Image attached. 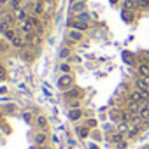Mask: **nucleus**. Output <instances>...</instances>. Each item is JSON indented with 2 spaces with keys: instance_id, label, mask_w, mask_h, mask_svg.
<instances>
[{
  "instance_id": "nucleus-17",
  "label": "nucleus",
  "mask_w": 149,
  "mask_h": 149,
  "mask_svg": "<svg viewBox=\"0 0 149 149\" xmlns=\"http://www.w3.org/2000/svg\"><path fill=\"white\" fill-rule=\"evenodd\" d=\"M32 14H35V16H42L44 14V2H42V0H37V2H35Z\"/></svg>"
},
{
  "instance_id": "nucleus-10",
  "label": "nucleus",
  "mask_w": 149,
  "mask_h": 149,
  "mask_svg": "<svg viewBox=\"0 0 149 149\" xmlns=\"http://www.w3.org/2000/svg\"><path fill=\"white\" fill-rule=\"evenodd\" d=\"M130 128H132V123H130V121H119V123L116 125V132H119V133H123V135H126V133L130 132Z\"/></svg>"
},
{
  "instance_id": "nucleus-23",
  "label": "nucleus",
  "mask_w": 149,
  "mask_h": 149,
  "mask_svg": "<svg viewBox=\"0 0 149 149\" xmlns=\"http://www.w3.org/2000/svg\"><path fill=\"white\" fill-rule=\"evenodd\" d=\"M137 6H139V0H125V9H128V11H132Z\"/></svg>"
},
{
  "instance_id": "nucleus-14",
  "label": "nucleus",
  "mask_w": 149,
  "mask_h": 149,
  "mask_svg": "<svg viewBox=\"0 0 149 149\" xmlns=\"http://www.w3.org/2000/svg\"><path fill=\"white\" fill-rule=\"evenodd\" d=\"M74 19H76V21H81V23H88V25H90L91 16H90V13H88V11H84V13L76 14V16H74Z\"/></svg>"
},
{
  "instance_id": "nucleus-7",
  "label": "nucleus",
  "mask_w": 149,
  "mask_h": 149,
  "mask_svg": "<svg viewBox=\"0 0 149 149\" xmlns=\"http://www.w3.org/2000/svg\"><path fill=\"white\" fill-rule=\"evenodd\" d=\"M33 142H35L39 147L46 146V142H47V133H46V132H37V133L33 135Z\"/></svg>"
},
{
  "instance_id": "nucleus-5",
  "label": "nucleus",
  "mask_w": 149,
  "mask_h": 149,
  "mask_svg": "<svg viewBox=\"0 0 149 149\" xmlns=\"http://www.w3.org/2000/svg\"><path fill=\"white\" fill-rule=\"evenodd\" d=\"M84 11H86V0H79V2L70 4V13H74V14H79Z\"/></svg>"
},
{
  "instance_id": "nucleus-27",
  "label": "nucleus",
  "mask_w": 149,
  "mask_h": 149,
  "mask_svg": "<svg viewBox=\"0 0 149 149\" xmlns=\"http://www.w3.org/2000/svg\"><path fill=\"white\" fill-rule=\"evenodd\" d=\"M4 18H6V21H7V23H9L11 26H13V25H14V21H16L14 14H9V13H7V14H4Z\"/></svg>"
},
{
  "instance_id": "nucleus-22",
  "label": "nucleus",
  "mask_w": 149,
  "mask_h": 149,
  "mask_svg": "<svg viewBox=\"0 0 149 149\" xmlns=\"http://www.w3.org/2000/svg\"><path fill=\"white\" fill-rule=\"evenodd\" d=\"M121 140H125V135H123V133L116 132V133H112V135H111V142H112V144H119Z\"/></svg>"
},
{
  "instance_id": "nucleus-26",
  "label": "nucleus",
  "mask_w": 149,
  "mask_h": 149,
  "mask_svg": "<svg viewBox=\"0 0 149 149\" xmlns=\"http://www.w3.org/2000/svg\"><path fill=\"white\" fill-rule=\"evenodd\" d=\"M68 109H81V100H70Z\"/></svg>"
},
{
  "instance_id": "nucleus-31",
  "label": "nucleus",
  "mask_w": 149,
  "mask_h": 149,
  "mask_svg": "<svg viewBox=\"0 0 149 149\" xmlns=\"http://www.w3.org/2000/svg\"><path fill=\"white\" fill-rule=\"evenodd\" d=\"M6 76H7L6 67H4V65H0V79H6Z\"/></svg>"
},
{
  "instance_id": "nucleus-40",
  "label": "nucleus",
  "mask_w": 149,
  "mask_h": 149,
  "mask_svg": "<svg viewBox=\"0 0 149 149\" xmlns=\"http://www.w3.org/2000/svg\"><path fill=\"white\" fill-rule=\"evenodd\" d=\"M116 2H118V0H111V4H112V6H114V4H116Z\"/></svg>"
},
{
  "instance_id": "nucleus-6",
  "label": "nucleus",
  "mask_w": 149,
  "mask_h": 149,
  "mask_svg": "<svg viewBox=\"0 0 149 149\" xmlns=\"http://www.w3.org/2000/svg\"><path fill=\"white\" fill-rule=\"evenodd\" d=\"M83 116H84V111L83 109H68V119L74 121V123L79 121Z\"/></svg>"
},
{
  "instance_id": "nucleus-1",
  "label": "nucleus",
  "mask_w": 149,
  "mask_h": 149,
  "mask_svg": "<svg viewBox=\"0 0 149 149\" xmlns=\"http://www.w3.org/2000/svg\"><path fill=\"white\" fill-rule=\"evenodd\" d=\"M56 84H58V88L61 91H67V90H70L74 86V76H72V74H61V76L58 77Z\"/></svg>"
},
{
  "instance_id": "nucleus-35",
  "label": "nucleus",
  "mask_w": 149,
  "mask_h": 149,
  "mask_svg": "<svg viewBox=\"0 0 149 149\" xmlns=\"http://www.w3.org/2000/svg\"><path fill=\"white\" fill-rule=\"evenodd\" d=\"M93 137H95V140H100V137H102V135H100L98 132H93Z\"/></svg>"
},
{
  "instance_id": "nucleus-33",
  "label": "nucleus",
  "mask_w": 149,
  "mask_h": 149,
  "mask_svg": "<svg viewBox=\"0 0 149 149\" xmlns=\"http://www.w3.org/2000/svg\"><path fill=\"white\" fill-rule=\"evenodd\" d=\"M147 6H149V0H139V7L147 9Z\"/></svg>"
},
{
  "instance_id": "nucleus-29",
  "label": "nucleus",
  "mask_w": 149,
  "mask_h": 149,
  "mask_svg": "<svg viewBox=\"0 0 149 149\" xmlns=\"http://www.w3.org/2000/svg\"><path fill=\"white\" fill-rule=\"evenodd\" d=\"M23 119H25V121L30 125V123L33 121V119H32V112H28V111H26V112H23Z\"/></svg>"
},
{
  "instance_id": "nucleus-18",
  "label": "nucleus",
  "mask_w": 149,
  "mask_h": 149,
  "mask_svg": "<svg viewBox=\"0 0 149 149\" xmlns=\"http://www.w3.org/2000/svg\"><path fill=\"white\" fill-rule=\"evenodd\" d=\"M9 28H13L7 21H6V18L2 16V18H0V33H2V35H6L7 32H9Z\"/></svg>"
},
{
  "instance_id": "nucleus-30",
  "label": "nucleus",
  "mask_w": 149,
  "mask_h": 149,
  "mask_svg": "<svg viewBox=\"0 0 149 149\" xmlns=\"http://www.w3.org/2000/svg\"><path fill=\"white\" fill-rule=\"evenodd\" d=\"M128 147V140H121L119 144H116V149H126Z\"/></svg>"
},
{
  "instance_id": "nucleus-38",
  "label": "nucleus",
  "mask_w": 149,
  "mask_h": 149,
  "mask_svg": "<svg viewBox=\"0 0 149 149\" xmlns=\"http://www.w3.org/2000/svg\"><path fill=\"white\" fill-rule=\"evenodd\" d=\"M7 91V88H0V95H2V93H6Z\"/></svg>"
},
{
  "instance_id": "nucleus-21",
  "label": "nucleus",
  "mask_w": 149,
  "mask_h": 149,
  "mask_svg": "<svg viewBox=\"0 0 149 149\" xmlns=\"http://www.w3.org/2000/svg\"><path fill=\"white\" fill-rule=\"evenodd\" d=\"M58 56H60V60H68V58L72 56V51H70L68 47H61L60 53H58Z\"/></svg>"
},
{
  "instance_id": "nucleus-34",
  "label": "nucleus",
  "mask_w": 149,
  "mask_h": 149,
  "mask_svg": "<svg viewBox=\"0 0 149 149\" xmlns=\"http://www.w3.org/2000/svg\"><path fill=\"white\" fill-rule=\"evenodd\" d=\"M14 109H16V105H13V104H11V105H7V107H6V112H13Z\"/></svg>"
},
{
  "instance_id": "nucleus-4",
  "label": "nucleus",
  "mask_w": 149,
  "mask_h": 149,
  "mask_svg": "<svg viewBox=\"0 0 149 149\" xmlns=\"http://www.w3.org/2000/svg\"><path fill=\"white\" fill-rule=\"evenodd\" d=\"M128 102L146 104V102H144V95H142V91H139V90H132V91H130V95H128Z\"/></svg>"
},
{
  "instance_id": "nucleus-36",
  "label": "nucleus",
  "mask_w": 149,
  "mask_h": 149,
  "mask_svg": "<svg viewBox=\"0 0 149 149\" xmlns=\"http://www.w3.org/2000/svg\"><path fill=\"white\" fill-rule=\"evenodd\" d=\"M6 4H9V0H0V6H6Z\"/></svg>"
},
{
  "instance_id": "nucleus-15",
  "label": "nucleus",
  "mask_w": 149,
  "mask_h": 149,
  "mask_svg": "<svg viewBox=\"0 0 149 149\" xmlns=\"http://www.w3.org/2000/svg\"><path fill=\"white\" fill-rule=\"evenodd\" d=\"M11 46H13L14 49H21V47H25V39H23L21 35H16V37L11 40Z\"/></svg>"
},
{
  "instance_id": "nucleus-32",
  "label": "nucleus",
  "mask_w": 149,
  "mask_h": 149,
  "mask_svg": "<svg viewBox=\"0 0 149 149\" xmlns=\"http://www.w3.org/2000/svg\"><path fill=\"white\" fill-rule=\"evenodd\" d=\"M33 6H35V2H25V9L26 11H33Z\"/></svg>"
},
{
  "instance_id": "nucleus-19",
  "label": "nucleus",
  "mask_w": 149,
  "mask_h": 149,
  "mask_svg": "<svg viewBox=\"0 0 149 149\" xmlns=\"http://www.w3.org/2000/svg\"><path fill=\"white\" fill-rule=\"evenodd\" d=\"M9 9L11 11H18V9H21L23 7V0H9Z\"/></svg>"
},
{
  "instance_id": "nucleus-24",
  "label": "nucleus",
  "mask_w": 149,
  "mask_h": 149,
  "mask_svg": "<svg viewBox=\"0 0 149 149\" xmlns=\"http://www.w3.org/2000/svg\"><path fill=\"white\" fill-rule=\"evenodd\" d=\"M60 70H61L63 74H72V67H70L67 61H61V63H60Z\"/></svg>"
},
{
  "instance_id": "nucleus-13",
  "label": "nucleus",
  "mask_w": 149,
  "mask_h": 149,
  "mask_svg": "<svg viewBox=\"0 0 149 149\" xmlns=\"http://www.w3.org/2000/svg\"><path fill=\"white\" fill-rule=\"evenodd\" d=\"M139 116H140L142 121H147V123H149V104H142V105H140Z\"/></svg>"
},
{
  "instance_id": "nucleus-25",
  "label": "nucleus",
  "mask_w": 149,
  "mask_h": 149,
  "mask_svg": "<svg viewBox=\"0 0 149 149\" xmlns=\"http://www.w3.org/2000/svg\"><path fill=\"white\" fill-rule=\"evenodd\" d=\"M121 14H123V19H125V21H128V23L133 21V14H132V11H126V9H125Z\"/></svg>"
},
{
  "instance_id": "nucleus-12",
  "label": "nucleus",
  "mask_w": 149,
  "mask_h": 149,
  "mask_svg": "<svg viewBox=\"0 0 149 149\" xmlns=\"http://www.w3.org/2000/svg\"><path fill=\"white\" fill-rule=\"evenodd\" d=\"M68 39H70L72 42H81V40H83V32L70 28V32H68Z\"/></svg>"
},
{
  "instance_id": "nucleus-3",
  "label": "nucleus",
  "mask_w": 149,
  "mask_h": 149,
  "mask_svg": "<svg viewBox=\"0 0 149 149\" xmlns=\"http://www.w3.org/2000/svg\"><path fill=\"white\" fill-rule=\"evenodd\" d=\"M35 30H37V26H35L30 19L19 23V32H21V33H35Z\"/></svg>"
},
{
  "instance_id": "nucleus-11",
  "label": "nucleus",
  "mask_w": 149,
  "mask_h": 149,
  "mask_svg": "<svg viewBox=\"0 0 149 149\" xmlns=\"http://www.w3.org/2000/svg\"><path fill=\"white\" fill-rule=\"evenodd\" d=\"M76 133H77L79 139H88V137L91 135V130L84 125V126H77V128H76Z\"/></svg>"
},
{
  "instance_id": "nucleus-41",
  "label": "nucleus",
  "mask_w": 149,
  "mask_h": 149,
  "mask_svg": "<svg viewBox=\"0 0 149 149\" xmlns=\"http://www.w3.org/2000/svg\"><path fill=\"white\" fill-rule=\"evenodd\" d=\"M74 2H79V0H70V4H74Z\"/></svg>"
},
{
  "instance_id": "nucleus-28",
  "label": "nucleus",
  "mask_w": 149,
  "mask_h": 149,
  "mask_svg": "<svg viewBox=\"0 0 149 149\" xmlns=\"http://www.w3.org/2000/svg\"><path fill=\"white\" fill-rule=\"evenodd\" d=\"M86 126L91 130V128H97V119H93V118H90V119H86Z\"/></svg>"
},
{
  "instance_id": "nucleus-39",
  "label": "nucleus",
  "mask_w": 149,
  "mask_h": 149,
  "mask_svg": "<svg viewBox=\"0 0 149 149\" xmlns=\"http://www.w3.org/2000/svg\"><path fill=\"white\" fill-rule=\"evenodd\" d=\"M2 119H4V112H2V111H0V121H2Z\"/></svg>"
},
{
  "instance_id": "nucleus-37",
  "label": "nucleus",
  "mask_w": 149,
  "mask_h": 149,
  "mask_svg": "<svg viewBox=\"0 0 149 149\" xmlns=\"http://www.w3.org/2000/svg\"><path fill=\"white\" fill-rule=\"evenodd\" d=\"M90 149H98V146H95V144H90Z\"/></svg>"
},
{
  "instance_id": "nucleus-2",
  "label": "nucleus",
  "mask_w": 149,
  "mask_h": 149,
  "mask_svg": "<svg viewBox=\"0 0 149 149\" xmlns=\"http://www.w3.org/2000/svg\"><path fill=\"white\" fill-rule=\"evenodd\" d=\"M83 95H84V91H83L81 88H76V86H72L70 90L63 91V98L68 100V102H70V100H81Z\"/></svg>"
},
{
  "instance_id": "nucleus-16",
  "label": "nucleus",
  "mask_w": 149,
  "mask_h": 149,
  "mask_svg": "<svg viewBox=\"0 0 149 149\" xmlns=\"http://www.w3.org/2000/svg\"><path fill=\"white\" fill-rule=\"evenodd\" d=\"M137 74L139 76H149V63H146V61L139 63L137 65Z\"/></svg>"
},
{
  "instance_id": "nucleus-8",
  "label": "nucleus",
  "mask_w": 149,
  "mask_h": 149,
  "mask_svg": "<svg viewBox=\"0 0 149 149\" xmlns=\"http://www.w3.org/2000/svg\"><path fill=\"white\" fill-rule=\"evenodd\" d=\"M28 11L25 9V7H21V9H18V11H14V18H16V21H19V23H23V21H26L28 19Z\"/></svg>"
},
{
  "instance_id": "nucleus-9",
  "label": "nucleus",
  "mask_w": 149,
  "mask_h": 149,
  "mask_svg": "<svg viewBox=\"0 0 149 149\" xmlns=\"http://www.w3.org/2000/svg\"><path fill=\"white\" fill-rule=\"evenodd\" d=\"M35 125H37V128H39L40 132H46V130H47V118L42 116V114H39V116L35 118Z\"/></svg>"
},
{
  "instance_id": "nucleus-20",
  "label": "nucleus",
  "mask_w": 149,
  "mask_h": 149,
  "mask_svg": "<svg viewBox=\"0 0 149 149\" xmlns=\"http://www.w3.org/2000/svg\"><path fill=\"white\" fill-rule=\"evenodd\" d=\"M19 33H21L19 30H16V28H9V32H7V33L4 35V39H6L7 42H11V40H13V39H14L16 35H19Z\"/></svg>"
}]
</instances>
